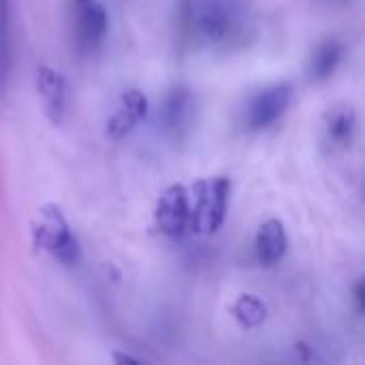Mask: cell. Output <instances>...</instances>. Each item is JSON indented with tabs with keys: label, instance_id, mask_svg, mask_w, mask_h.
Listing matches in <instances>:
<instances>
[{
	"label": "cell",
	"instance_id": "6da1fadb",
	"mask_svg": "<svg viewBox=\"0 0 365 365\" xmlns=\"http://www.w3.org/2000/svg\"><path fill=\"white\" fill-rule=\"evenodd\" d=\"M32 242L36 248L49 252L64 265H77L81 259L79 240L71 231L64 212L56 203H45L38 207L36 220L32 222Z\"/></svg>",
	"mask_w": 365,
	"mask_h": 365
},
{
	"label": "cell",
	"instance_id": "30bf717a",
	"mask_svg": "<svg viewBox=\"0 0 365 365\" xmlns=\"http://www.w3.org/2000/svg\"><path fill=\"white\" fill-rule=\"evenodd\" d=\"M340 60H342V43L336 41V38L323 41L314 49V53L310 58V64H308L310 79L312 81H325V79H329L336 73Z\"/></svg>",
	"mask_w": 365,
	"mask_h": 365
},
{
	"label": "cell",
	"instance_id": "2e32d148",
	"mask_svg": "<svg viewBox=\"0 0 365 365\" xmlns=\"http://www.w3.org/2000/svg\"><path fill=\"white\" fill-rule=\"evenodd\" d=\"M353 295H355L357 312H359V314H364V310H365V287H364V280H361V278H359V280L355 282V287H353Z\"/></svg>",
	"mask_w": 365,
	"mask_h": 365
},
{
	"label": "cell",
	"instance_id": "7c38bea8",
	"mask_svg": "<svg viewBox=\"0 0 365 365\" xmlns=\"http://www.w3.org/2000/svg\"><path fill=\"white\" fill-rule=\"evenodd\" d=\"M233 319L244 327V329H257L265 323L267 319V304L257 297V295H240L237 302L231 308Z\"/></svg>",
	"mask_w": 365,
	"mask_h": 365
},
{
	"label": "cell",
	"instance_id": "ac0fdd59",
	"mask_svg": "<svg viewBox=\"0 0 365 365\" xmlns=\"http://www.w3.org/2000/svg\"><path fill=\"white\" fill-rule=\"evenodd\" d=\"M75 2H77V4L81 6V4H86V2H90V0H75Z\"/></svg>",
	"mask_w": 365,
	"mask_h": 365
},
{
	"label": "cell",
	"instance_id": "8992f818",
	"mask_svg": "<svg viewBox=\"0 0 365 365\" xmlns=\"http://www.w3.org/2000/svg\"><path fill=\"white\" fill-rule=\"evenodd\" d=\"M195 118V96L186 86H178L169 92L163 105V124L165 130L173 137V141H182L190 128Z\"/></svg>",
	"mask_w": 365,
	"mask_h": 365
},
{
	"label": "cell",
	"instance_id": "4fadbf2b",
	"mask_svg": "<svg viewBox=\"0 0 365 365\" xmlns=\"http://www.w3.org/2000/svg\"><path fill=\"white\" fill-rule=\"evenodd\" d=\"M11 66V0H0V83Z\"/></svg>",
	"mask_w": 365,
	"mask_h": 365
},
{
	"label": "cell",
	"instance_id": "e0dca14e",
	"mask_svg": "<svg viewBox=\"0 0 365 365\" xmlns=\"http://www.w3.org/2000/svg\"><path fill=\"white\" fill-rule=\"evenodd\" d=\"M113 361H118V364H139V359H135L130 355H120V353L113 355Z\"/></svg>",
	"mask_w": 365,
	"mask_h": 365
},
{
	"label": "cell",
	"instance_id": "3957f363",
	"mask_svg": "<svg viewBox=\"0 0 365 365\" xmlns=\"http://www.w3.org/2000/svg\"><path fill=\"white\" fill-rule=\"evenodd\" d=\"M182 19L188 32L205 43L225 41L233 28V13L225 0H186Z\"/></svg>",
	"mask_w": 365,
	"mask_h": 365
},
{
	"label": "cell",
	"instance_id": "9a60e30c",
	"mask_svg": "<svg viewBox=\"0 0 365 365\" xmlns=\"http://www.w3.org/2000/svg\"><path fill=\"white\" fill-rule=\"evenodd\" d=\"M120 107L122 109H126L137 122H141L145 115H148V111H150V103H148V96L143 94V92H139V90H126V92H122V96H120Z\"/></svg>",
	"mask_w": 365,
	"mask_h": 365
},
{
	"label": "cell",
	"instance_id": "7a4b0ae2",
	"mask_svg": "<svg viewBox=\"0 0 365 365\" xmlns=\"http://www.w3.org/2000/svg\"><path fill=\"white\" fill-rule=\"evenodd\" d=\"M231 180L229 178H207L192 186L190 197V220L188 233H216L229 207Z\"/></svg>",
	"mask_w": 365,
	"mask_h": 365
},
{
	"label": "cell",
	"instance_id": "5b68a950",
	"mask_svg": "<svg viewBox=\"0 0 365 365\" xmlns=\"http://www.w3.org/2000/svg\"><path fill=\"white\" fill-rule=\"evenodd\" d=\"M291 101H293V86L289 81H280L263 88L248 105V113H246L248 128L261 130L272 126L289 109Z\"/></svg>",
	"mask_w": 365,
	"mask_h": 365
},
{
	"label": "cell",
	"instance_id": "277c9868",
	"mask_svg": "<svg viewBox=\"0 0 365 365\" xmlns=\"http://www.w3.org/2000/svg\"><path fill=\"white\" fill-rule=\"evenodd\" d=\"M190 220V192L182 184H173L163 190L154 207V222L160 233L169 237H182L188 233Z\"/></svg>",
	"mask_w": 365,
	"mask_h": 365
},
{
	"label": "cell",
	"instance_id": "52a82bcc",
	"mask_svg": "<svg viewBox=\"0 0 365 365\" xmlns=\"http://www.w3.org/2000/svg\"><path fill=\"white\" fill-rule=\"evenodd\" d=\"M36 90L43 101L45 113L51 124H62L68 105V86L66 79L51 66H38L36 71Z\"/></svg>",
	"mask_w": 365,
	"mask_h": 365
},
{
	"label": "cell",
	"instance_id": "5bb4252c",
	"mask_svg": "<svg viewBox=\"0 0 365 365\" xmlns=\"http://www.w3.org/2000/svg\"><path fill=\"white\" fill-rule=\"evenodd\" d=\"M139 122L126 111V109H122V107H118L115 109V113L107 120V137L109 139H124L135 126H137Z\"/></svg>",
	"mask_w": 365,
	"mask_h": 365
},
{
	"label": "cell",
	"instance_id": "9c48e42d",
	"mask_svg": "<svg viewBox=\"0 0 365 365\" xmlns=\"http://www.w3.org/2000/svg\"><path fill=\"white\" fill-rule=\"evenodd\" d=\"M107 32V11L96 2L81 4L77 21V45L81 51H94Z\"/></svg>",
	"mask_w": 365,
	"mask_h": 365
},
{
	"label": "cell",
	"instance_id": "ba28073f",
	"mask_svg": "<svg viewBox=\"0 0 365 365\" xmlns=\"http://www.w3.org/2000/svg\"><path fill=\"white\" fill-rule=\"evenodd\" d=\"M289 250V235L284 225L278 218H269L265 220L259 231H257V240H255V252L261 265L265 267H274L276 263H280L284 259Z\"/></svg>",
	"mask_w": 365,
	"mask_h": 365
},
{
	"label": "cell",
	"instance_id": "8fae6325",
	"mask_svg": "<svg viewBox=\"0 0 365 365\" xmlns=\"http://www.w3.org/2000/svg\"><path fill=\"white\" fill-rule=\"evenodd\" d=\"M327 135L340 148H349L355 141V135H357V113H355V109L351 105L334 107L327 113Z\"/></svg>",
	"mask_w": 365,
	"mask_h": 365
}]
</instances>
